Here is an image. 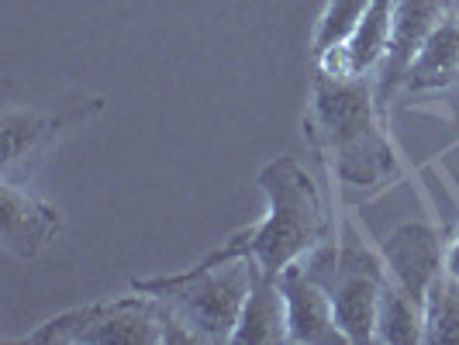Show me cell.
I'll use <instances>...</instances> for the list:
<instances>
[{
    "label": "cell",
    "mask_w": 459,
    "mask_h": 345,
    "mask_svg": "<svg viewBox=\"0 0 459 345\" xmlns=\"http://www.w3.org/2000/svg\"><path fill=\"white\" fill-rule=\"evenodd\" d=\"M377 108V87L367 76H315L307 128L339 184L380 186L394 177V152Z\"/></svg>",
    "instance_id": "obj_1"
},
{
    "label": "cell",
    "mask_w": 459,
    "mask_h": 345,
    "mask_svg": "<svg viewBox=\"0 0 459 345\" xmlns=\"http://www.w3.org/2000/svg\"><path fill=\"white\" fill-rule=\"evenodd\" d=\"M259 186L266 194V218L211 249L204 263L253 259L263 273L280 276L290 263L304 259L328 238L322 194L294 156H280L263 166Z\"/></svg>",
    "instance_id": "obj_2"
},
{
    "label": "cell",
    "mask_w": 459,
    "mask_h": 345,
    "mask_svg": "<svg viewBox=\"0 0 459 345\" xmlns=\"http://www.w3.org/2000/svg\"><path fill=\"white\" fill-rule=\"evenodd\" d=\"M24 345H194L184 322L152 294L97 300L39 324Z\"/></svg>",
    "instance_id": "obj_3"
},
{
    "label": "cell",
    "mask_w": 459,
    "mask_h": 345,
    "mask_svg": "<svg viewBox=\"0 0 459 345\" xmlns=\"http://www.w3.org/2000/svg\"><path fill=\"white\" fill-rule=\"evenodd\" d=\"M253 276V259H221V263L201 259L186 273L135 280L132 290L160 298L197 342H231Z\"/></svg>",
    "instance_id": "obj_4"
},
{
    "label": "cell",
    "mask_w": 459,
    "mask_h": 345,
    "mask_svg": "<svg viewBox=\"0 0 459 345\" xmlns=\"http://www.w3.org/2000/svg\"><path fill=\"white\" fill-rule=\"evenodd\" d=\"M304 270L332 294L335 324L345 335V342H377V307H380L387 266L352 238H342V242L325 238L322 246L307 253Z\"/></svg>",
    "instance_id": "obj_5"
},
{
    "label": "cell",
    "mask_w": 459,
    "mask_h": 345,
    "mask_svg": "<svg viewBox=\"0 0 459 345\" xmlns=\"http://www.w3.org/2000/svg\"><path fill=\"white\" fill-rule=\"evenodd\" d=\"M456 14V0H394V22H391V46L380 63L377 76V104L384 108L401 91V80L411 66V59L429 42L446 18Z\"/></svg>",
    "instance_id": "obj_6"
},
{
    "label": "cell",
    "mask_w": 459,
    "mask_h": 345,
    "mask_svg": "<svg viewBox=\"0 0 459 345\" xmlns=\"http://www.w3.org/2000/svg\"><path fill=\"white\" fill-rule=\"evenodd\" d=\"M384 266L387 273L411 294L421 307L438 276L446 273V249L432 225L404 221L384 238Z\"/></svg>",
    "instance_id": "obj_7"
},
{
    "label": "cell",
    "mask_w": 459,
    "mask_h": 345,
    "mask_svg": "<svg viewBox=\"0 0 459 345\" xmlns=\"http://www.w3.org/2000/svg\"><path fill=\"white\" fill-rule=\"evenodd\" d=\"M280 280V290L287 300V342L294 345H349L335 324L332 294L315 276L304 270V263H290Z\"/></svg>",
    "instance_id": "obj_8"
},
{
    "label": "cell",
    "mask_w": 459,
    "mask_h": 345,
    "mask_svg": "<svg viewBox=\"0 0 459 345\" xmlns=\"http://www.w3.org/2000/svg\"><path fill=\"white\" fill-rule=\"evenodd\" d=\"M63 229V214L22 184L4 177L0 184V242L18 259H39Z\"/></svg>",
    "instance_id": "obj_9"
},
{
    "label": "cell",
    "mask_w": 459,
    "mask_h": 345,
    "mask_svg": "<svg viewBox=\"0 0 459 345\" xmlns=\"http://www.w3.org/2000/svg\"><path fill=\"white\" fill-rule=\"evenodd\" d=\"M391 22L394 0H373L367 7V14L356 24V31L345 39L342 46L328 48L325 56L315 59L318 73H325V76H369L387 56Z\"/></svg>",
    "instance_id": "obj_10"
},
{
    "label": "cell",
    "mask_w": 459,
    "mask_h": 345,
    "mask_svg": "<svg viewBox=\"0 0 459 345\" xmlns=\"http://www.w3.org/2000/svg\"><path fill=\"white\" fill-rule=\"evenodd\" d=\"M459 80V14L446 18L436 31L429 35V42L411 59V66L401 80L397 93H436L449 91Z\"/></svg>",
    "instance_id": "obj_11"
},
{
    "label": "cell",
    "mask_w": 459,
    "mask_h": 345,
    "mask_svg": "<svg viewBox=\"0 0 459 345\" xmlns=\"http://www.w3.org/2000/svg\"><path fill=\"white\" fill-rule=\"evenodd\" d=\"M231 342L238 345H280L287 342V300L280 290V280L263 273L255 266L249 298L242 304V315L235 324Z\"/></svg>",
    "instance_id": "obj_12"
},
{
    "label": "cell",
    "mask_w": 459,
    "mask_h": 345,
    "mask_svg": "<svg viewBox=\"0 0 459 345\" xmlns=\"http://www.w3.org/2000/svg\"><path fill=\"white\" fill-rule=\"evenodd\" d=\"M73 115H42V111H28V108H7L0 117V135H4V177H11V169L22 160L42 152L52 138L59 135V128L69 125Z\"/></svg>",
    "instance_id": "obj_13"
},
{
    "label": "cell",
    "mask_w": 459,
    "mask_h": 345,
    "mask_svg": "<svg viewBox=\"0 0 459 345\" xmlns=\"http://www.w3.org/2000/svg\"><path fill=\"white\" fill-rule=\"evenodd\" d=\"M377 342L418 345L425 342V307L387 273L377 307Z\"/></svg>",
    "instance_id": "obj_14"
},
{
    "label": "cell",
    "mask_w": 459,
    "mask_h": 345,
    "mask_svg": "<svg viewBox=\"0 0 459 345\" xmlns=\"http://www.w3.org/2000/svg\"><path fill=\"white\" fill-rule=\"evenodd\" d=\"M425 342L459 345V280L442 273L425 298Z\"/></svg>",
    "instance_id": "obj_15"
},
{
    "label": "cell",
    "mask_w": 459,
    "mask_h": 345,
    "mask_svg": "<svg viewBox=\"0 0 459 345\" xmlns=\"http://www.w3.org/2000/svg\"><path fill=\"white\" fill-rule=\"evenodd\" d=\"M373 0H328L318 31H315V59L325 56L328 48L342 46L345 39L356 31L359 18L367 14V7Z\"/></svg>",
    "instance_id": "obj_16"
},
{
    "label": "cell",
    "mask_w": 459,
    "mask_h": 345,
    "mask_svg": "<svg viewBox=\"0 0 459 345\" xmlns=\"http://www.w3.org/2000/svg\"><path fill=\"white\" fill-rule=\"evenodd\" d=\"M446 273L459 280V231H456V238L449 242V249H446Z\"/></svg>",
    "instance_id": "obj_17"
}]
</instances>
